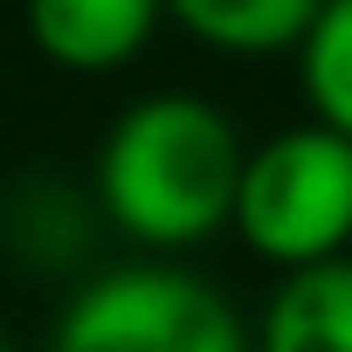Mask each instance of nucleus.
<instances>
[{
    "instance_id": "obj_3",
    "label": "nucleus",
    "mask_w": 352,
    "mask_h": 352,
    "mask_svg": "<svg viewBox=\"0 0 352 352\" xmlns=\"http://www.w3.org/2000/svg\"><path fill=\"white\" fill-rule=\"evenodd\" d=\"M63 352H235L249 345L242 311L194 270L145 249V263L97 270L56 318Z\"/></svg>"
},
{
    "instance_id": "obj_5",
    "label": "nucleus",
    "mask_w": 352,
    "mask_h": 352,
    "mask_svg": "<svg viewBox=\"0 0 352 352\" xmlns=\"http://www.w3.org/2000/svg\"><path fill=\"white\" fill-rule=\"evenodd\" d=\"M256 338L270 352H352V249L276 270Z\"/></svg>"
},
{
    "instance_id": "obj_1",
    "label": "nucleus",
    "mask_w": 352,
    "mask_h": 352,
    "mask_svg": "<svg viewBox=\"0 0 352 352\" xmlns=\"http://www.w3.org/2000/svg\"><path fill=\"white\" fill-rule=\"evenodd\" d=\"M242 131L221 104L159 90L111 118L90 173V201L104 228L152 256H180L194 242H214L235 214L242 180Z\"/></svg>"
},
{
    "instance_id": "obj_4",
    "label": "nucleus",
    "mask_w": 352,
    "mask_h": 352,
    "mask_svg": "<svg viewBox=\"0 0 352 352\" xmlns=\"http://www.w3.org/2000/svg\"><path fill=\"white\" fill-rule=\"evenodd\" d=\"M21 28L49 69L111 76L152 49V35L166 28V0H21Z\"/></svg>"
},
{
    "instance_id": "obj_7",
    "label": "nucleus",
    "mask_w": 352,
    "mask_h": 352,
    "mask_svg": "<svg viewBox=\"0 0 352 352\" xmlns=\"http://www.w3.org/2000/svg\"><path fill=\"white\" fill-rule=\"evenodd\" d=\"M90 221H104V214L83 208L76 187H63V180H21L14 201H8V214H0V242H8L21 263H35V270H63V263L83 256Z\"/></svg>"
},
{
    "instance_id": "obj_6",
    "label": "nucleus",
    "mask_w": 352,
    "mask_h": 352,
    "mask_svg": "<svg viewBox=\"0 0 352 352\" xmlns=\"http://www.w3.org/2000/svg\"><path fill=\"white\" fill-rule=\"evenodd\" d=\"M318 0H166V21L214 56H290Z\"/></svg>"
},
{
    "instance_id": "obj_2",
    "label": "nucleus",
    "mask_w": 352,
    "mask_h": 352,
    "mask_svg": "<svg viewBox=\"0 0 352 352\" xmlns=\"http://www.w3.org/2000/svg\"><path fill=\"white\" fill-rule=\"evenodd\" d=\"M228 228L270 270L352 249V138L324 118H304L249 145Z\"/></svg>"
},
{
    "instance_id": "obj_9",
    "label": "nucleus",
    "mask_w": 352,
    "mask_h": 352,
    "mask_svg": "<svg viewBox=\"0 0 352 352\" xmlns=\"http://www.w3.org/2000/svg\"><path fill=\"white\" fill-rule=\"evenodd\" d=\"M0 345H8V331H0Z\"/></svg>"
},
{
    "instance_id": "obj_8",
    "label": "nucleus",
    "mask_w": 352,
    "mask_h": 352,
    "mask_svg": "<svg viewBox=\"0 0 352 352\" xmlns=\"http://www.w3.org/2000/svg\"><path fill=\"white\" fill-rule=\"evenodd\" d=\"M290 56H297V90H304L311 118H324L352 138V0H318V14Z\"/></svg>"
}]
</instances>
